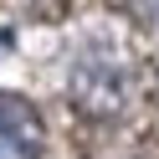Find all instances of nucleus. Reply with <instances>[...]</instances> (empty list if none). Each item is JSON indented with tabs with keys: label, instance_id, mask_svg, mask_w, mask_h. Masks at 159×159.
<instances>
[{
	"label": "nucleus",
	"instance_id": "f257e3e1",
	"mask_svg": "<svg viewBox=\"0 0 159 159\" xmlns=\"http://www.w3.org/2000/svg\"><path fill=\"white\" fill-rule=\"evenodd\" d=\"M72 93L87 113H118L128 103V62L113 52H87L77 62V77H72Z\"/></svg>",
	"mask_w": 159,
	"mask_h": 159
},
{
	"label": "nucleus",
	"instance_id": "f03ea898",
	"mask_svg": "<svg viewBox=\"0 0 159 159\" xmlns=\"http://www.w3.org/2000/svg\"><path fill=\"white\" fill-rule=\"evenodd\" d=\"M41 154V118L21 98L0 93V159H36Z\"/></svg>",
	"mask_w": 159,
	"mask_h": 159
}]
</instances>
